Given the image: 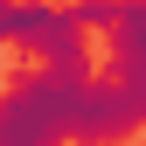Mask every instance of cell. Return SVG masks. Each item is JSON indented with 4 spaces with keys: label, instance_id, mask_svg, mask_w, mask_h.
I'll list each match as a JSON object with an SVG mask.
<instances>
[{
    "label": "cell",
    "instance_id": "6da1fadb",
    "mask_svg": "<svg viewBox=\"0 0 146 146\" xmlns=\"http://www.w3.org/2000/svg\"><path fill=\"white\" fill-rule=\"evenodd\" d=\"M146 132V0H118L111 21V70L90 84L84 118H77V146H125Z\"/></svg>",
    "mask_w": 146,
    "mask_h": 146
},
{
    "label": "cell",
    "instance_id": "277c9868",
    "mask_svg": "<svg viewBox=\"0 0 146 146\" xmlns=\"http://www.w3.org/2000/svg\"><path fill=\"white\" fill-rule=\"evenodd\" d=\"M21 35V0H0V49Z\"/></svg>",
    "mask_w": 146,
    "mask_h": 146
},
{
    "label": "cell",
    "instance_id": "3957f363",
    "mask_svg": "<svg viewBox=\"0 0 146 146\" xmlns=\"http://www.w3.org/2000/svg\"><path fill=\"white\" fill-rule=\"evenodd\" d=\"M70 7H77V21L98 28V35H111V21H118V0H70Z\"/></svg>",
    "mask_w": 146,
    "mask_h": 146
},
{
    "label": "cell",
    "instance_id": "7a4b0ae2",
    "mask_svg": "<svg viewBox=\"0 0 146 146\" xmlns=\"http://www.w3.org/2000/svg\"><path fill=\"white\" fill-rule=\"evenodd\" d=\"M90 98V70L35 63L0 90V146H70Z\"/></svg>",
    "mask_w": 146,
    "mask_h": 146
}]
</instances>
